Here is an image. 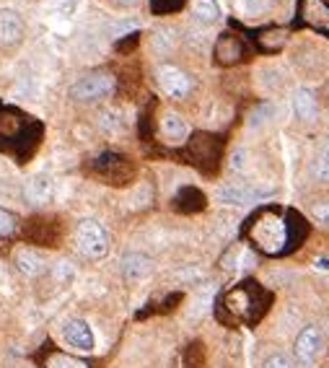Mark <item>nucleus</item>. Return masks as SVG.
<instances>
[{
	"mask_svg": "<svg viewBox=\"0 0 329 368\" xmlns=\"http://www.w3.org/2000/svg\"><path fill=\"white\" fill-rule=\"evenodd\" d=\"M314 218H316L319 223L329 226V205H316V208H314Z\"/></svg>",
	"mask_w": 329,
	"mask_h": 368,
	"instance_id": "obj_27",
	"label": "nucleus"
},
{
	"mask_svg": "<svg viewBox=\"0 0 329 368\" xmlns=\"http://www.w3.org/2000/svg\"><path fill=\"white\" fill-rule=\"evenodd\" d=\"M94 171H97L104 182L125 184L132 179L135 166H132L125 156H120V153H101V156H97V161H94Z\"/></svg>",
	"mask_w": 329,
	"mask_h": 368,
	"instance_id": "obj_5",
	"label": "nucleus"
},
{
	"mask_svg": "<svg viewBox=\"0 0 329 368\" xmlns=\"http://www.w3.org/2000/svg\"><path fill=\"white\" fill-rule=\"evenodd\" d=\"M236 6H239V13L247 18H257L262 13H267L270 8V0H236Z\"/></svg>",
	"mask_w": 329,
	"mask_h": 368,
	"instance_id": "obj_21",
	"label": "nucleus"
},
{
	"mask_svg": "<svg viewBox=\"0 0 329 368\" xmlns=\"http://www.w3.org/2000/svg\"><path fill=\"white\" fill-rule=\"evenodd\" d=\"M293 114L304 122H311L316 117V99H314L311 88H298L293 94Z\"/></svg>",
	"mask_w": 329,
	"mask_h": 368,
	"instance_id": "obj_14",
	"label": "nucleus"
},
{
	"mask_svg": "<svg viewBox=\"0 0 329 368\" xmlns=\"http://www.w3.org/2000/svg\"><path fill=\"white\" fill-rule=\"evenodd\" d=\"M265 368H293V360L288 355H283V352H275L265 360Z\"/></svg>",
	"mask_w": 329,
	"mask_h": 368,
	"instance_id": "obj_26",
	"label": "nucleus"
},
{
	"mask_svg": "<svg viewBox=\"0 0 329 368\" xmlns=\"http://www.w3.org/2000/svg\"><path fill=\"white\" fill-rule=\"evenodd\" d=\"M194 18L202 24H213L221 18V8L216 0H194Z\"/></svg>",
	"mask_w": 329,
	"mask_h": 368,
	"instance_id": "obj_19",
	"label": "nucleus"
},
{
	"mask_svg": "<svg viewBox=\"0 0 329 368\" xmlns=\"http://www.w3.org/2000/svg\"><path fill=\"white\" fill-rule=\"evenodd\" d=\"M202 363H205V355H202L200 343H190L179 355V368H202Z\"/></svg>",
	"mask_w": 329,
	"mask_h": 368,
	"instance_id": "obj_20",
	"label": "nucleus"
},
{
	"mask_svg": "<svg viewBox=\"0 0 329 368\" xmlns=\"http://www.w3.org/2000/svg\"><path fill=\"white\" fill-rule=\"evenodd\" d=\"M114 6H120V8H132V6H137L140 0H112Z\"/></svg>",
	"mask_w": 329,
	"mask_h": 368,
	"instance_id": "obj_29",
	"label": "nucleus"
},
{
	"mask_svg": "<svg viewBox=\"0 0 329 368\" xmlns=\"http://www.w3.org/2000/svg\"><path fill=\"white\" fill-rule=\"evenodd\" d=\"M321 345H324V340H321L319 329H316V327H306L304 332L296 337V358L301 360L304 366H311L314 360L319 358Z\"/></svg>",
	"mask_w": 329,
	"mask_h": 368,
	"instance_id": "obj_9",
	"label": "nucleus"
},
{
	"mask_svg": "<svg viewBox=\"0 0 329 368\" xmlns=\"http://www.w3.org/2000/svg\"><path fill=\"white\" fill-rule=\"evenodd\" d=\"M247 60V44L231 32H223L216 42V63L218 65H239Z\"/></svg>",
	"mask_w": 329,
	"mask_h": 368,
	"instance_id": "obj_7",
	"label": "nucleus"
},
{
	"mask_svg": "<svg viewBox=\"0 0 329 368\" xmlns=\"http://www.w3.org/2000/svg\"><path fill=\"white\" fill-rule=\"evenodd\" d=\"M190 156L194 159L197 166H202L205 171H213L218 164V156H221V143L216 140V135L197 133V135L190 140Z\"/></svg>",
	"mask_w": 329,
	"mask_h": 368,
	"instance_id": "obj_6",
	"label": "nucleus"
},
{
	"mask_svg": "<svg viewBox=\"0 0 329 368\" xmlns=\"http://www.w3.org/2000/svg\"><path fill=\"white\" fill-rule=\"evenodd\" d=\"M16 216L13 213H8V210L0 208V239H6V236H13L16 233Z\"/></svg>",
	"mask_w": 329,
	"mask_h": 368,
	"instance_id": "obj_24",
	"label": "nucleus"
},
{
	"mask_svg": "<svg viewBox=\"0 0 329 368\" xmlns=\"http://www.w3.org/2000/svg\"><path fill=\"white\" fill-rule=\"evenodd\" d=\"M185 6V0H151V11L156 16H166V13H177Z\"/></svg>",
	"mask_w": 329,
	"mask_h": 368,
	"instance_id": "obj_23",
	"label": "nucleus"
},
{
	"mask_svg": "<svg viewBox=\"0 0 329 368\" xmlns=\"http://www.w3.org/2000/svg\"><path fill=\"white\" fill-rule=\"evenodd\" d=\"M148 272H151V259L145 254H128L122 259V275L128 281H143Z\"/></svg>",
	"mask_w": 329,
	"mask_h": 368,
	"instance_id": "obj_16",
	"label": "nucleus"
},
{
	"mask_svg": "<svg viewBox=\"0 0 329 368\" xmlns=\"http://www.w3.org/2000/svg\"><path fill=\"white\" fill-rule=\"evenodd\" d=\"M259 192L257 190H249V187H241V184H225L218 190V200L221 202H231V205H244L249 200H257Z\"/></svg>",
	"mask_w": 329,
	"mask_h": 368,
	"instance_id": "obj_15",
	"label": "nucleus"
},
{
	"mask_svg": "<svg viewBox=\"0 0 329 368\" xmlns=\"http://www.w3.org/2000/svg\"><path fill=\"white\" fill-rule=\"evenodd\" d=\"M244 156H247L244 151H236V153H233L231 166H233V168H241V166H244Z\"/></svg>",
	"mask_w": 329,
	"mask_h": 368,
	"instance_id": "obj_28",
	"label": "nucleus"
},
{
	"mask_svg": "<svg viewBox=\"0 0 329 368\" xmlns=\"http://www.w3.org/2000/svg\"><path fill=\"white\" fill-rule=\"evenodd\" d=\"M273 296L267 293L257 281H241L239 286L228 288L221 296L218 317L225 324H257L265 317Z\"/></svg>",
	"mask_w": 329,
	"mask_h": 368,
	"instance_id": "obj_2",
	"label": "nucleus"
},
{
	"mask_svg": "<svg viewBox=\"0 0 329 368\" xmlns=\"http://www.w3.org/2000/svg\"><path fill=\"white\" fill-rule=\"evenodd\" d=\"M44 366L47 368H89V363L73 358V355H65V352H52Z\"/></svg>",
	"mask_w": 329,
	"mask_h": 368,
	"instance_id": "obj_22",
	"label": "nucleus"
},
{
	"mask_svg": "<svg viewBox=\"0 0 329 368\" xmlns=\"http://www.w3.org/2000/svg\"><path fill=\"white\" fill-rule=\"evenodd\" d=\"M63 337H65V343L70 345V348H75V350H80V352L94 350V332H91V327L83 319L65 321Z\"/></svg>",
	"mask_w": 329,
	"mask_h": 368,
	"instance_id": "obj_10",
	"label": "nucleus"
},
{
	"mask_svg": "<svg viewBox=\"0 0 329 368\" xmlns=\"http://www.w3.org/2000/svg\"><path fill=\"white\" fill-rule=\"evenodd\" d=\"M285 42H288V34L283 32V29H262V32L257 34L259 49L267 52V55H275L278 49H283Z\"/></svg>",
	"mask_w": 329,
	"mask_h": 368,
	"instance_id": "obj_17",
	"label": "nucleus"
},
{
	"mask_svg": "<svg viewBox=\"0 0 329 368\" xmlns=\"http://www.w3.org/2000/svg\"><path fill=\"white\" fill-rule=\"evenodd\" d=\"M114 91V75L109 73H89L78 83H73L70 97L75 102H99V99L112 97Z\"/></svg>",
	"mask_w": 329,
	"mask_h": 368,
	"instance_id": "obj_4",
	"label": "nucleus"
},
{
	"mask_svg": "<svg viewBox=\"0 0 329 368\" xmlns=\"http://www.w3.org/2000/svg\"><path fill=\"white\" fill-rule=\"evenodd\" d=\"M316 179L319 182H329V143L324 145L319 161H316Z\"/></svg>",
	"mask_w": 329,
	"mask_h": 368,
	"instance_id": "obj_25",
	"label": "nucleus"
},
{
	"mask_svg": "<svg viewBox=\"0 0 329 368\" xmlns=\"http://www.w3.org/2000/svg\"><path fill=\"white\" fill-rule=\"evenodd\" d=\"M244 233L249 236V241L259 252L270 257H283L304 244L309 228H306L304 216L296 210L262 208L249 218Z\"/></svg>",
	"mask_w": 329,
	"mask_h": 368,
	"instance_id": "obj_1",
	"label": "nucleus"
},
{
	"mask_svg": "<svg viewBox=\"0 0 329 368\" xmlns=\"http://www.w3.org/2000/svg\"><path fill=\"white\" fill-rule=\"evenodd\" d=\"M24 34V21L16 11H0V44H16Z\"/></svg>",
	"mask_w": 329,
	"mask_h": 368,
	"instance_id": "obj_11",
	"label": "nucleus"
},
{
	"mask_svg": "<svg viewBox=\"0 0 329 368\" xmlns=\"http://www.w3.org/2000/svg\"><path fill=\"white\" fill-rule=\"evenodd\" d=\"M78 252L89 259H101L109 252V233L99 221H80L75 231Z\"/></svg>",
	"mask_w": 329,
	"mask_h": 368,
	"instance_id": "obj_3",
	"label": "nucleus"
},
{
	"mask_svg": "<svg viewBox=\"0 0 329 368\" xmlns=\"http://www.w3.org/2000/svg\"><path fill=\"white\" fill-rule=\"evenodd\" d=\"M161 135L166 137L169 143H185L187 135H190V128L179 114L169 112L163 114V120H161Z\"/></svg>",
	"mask_w": 329,
	"mask_h": 368,
	"instance_id": "obj_13",
	"label": "nucleus"
},
{
	"mask_svg": "<svg viewBox=\"0 0 329 368\" xmlns=\"http://www.w3.org/2000/svg\"><path fill=\"white\" fill-rule=\"evenodd\" d=\"M52 195H55V182L44 174L34 176V179H29V184H26V197H29L34 205H44V202H49L52 200Z\"/></svg>",
	"mask_w": 329,
	"mask_h": 368,
	"instance_id": "obj_12",
	"label": "nucleus"
},
{
	"mask_svg": "<svg viewBox=\"0 0 329 368\" xmlns=\"http://www.w3.org/2000/svg\"><path fill=\"white\" fill-rule=\"evenodd\" d=\"M159 86L171 99H185L192 91V80L187 78V73H182L174 65H163V68H159Z\"/></svg>",
	"mask_w": 329,
	"mask_h": 368,
	"instance_id": "obj_8",
	"label": "nucleus"
},
{
	"mask_svg": "<svg viewBox=\"0 0 329 368\" xmlns=\"http://www.w3.org/2000/svg\"><path fill=\"white\" fill-rule=\"evenodd\" d=\"M16 264L26 275H42V272H44V259H42L37 252H29V249L16 252Z\"/></svg>",
	"mask_w": 329,
	"mask_h": 368,
	"instance_id": "obj_18",
	"label": "nucleus"
}]
</instances>
